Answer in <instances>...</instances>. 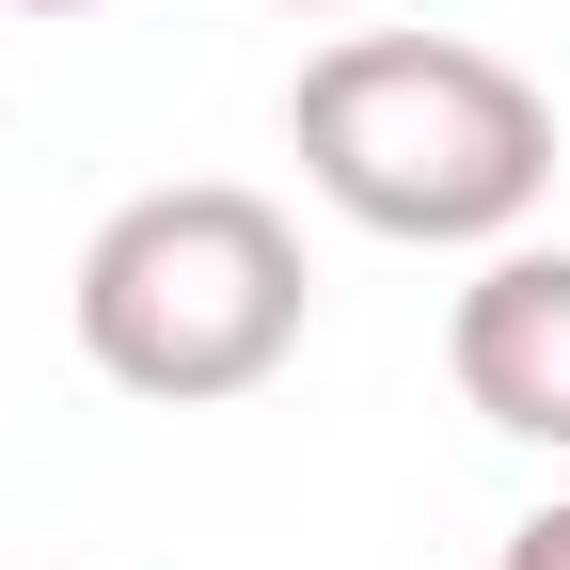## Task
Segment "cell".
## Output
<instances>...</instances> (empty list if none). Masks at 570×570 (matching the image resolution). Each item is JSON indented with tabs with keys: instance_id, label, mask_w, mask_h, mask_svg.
Wrapping results in <instances>:
<instances>
[{
	"instance_id": "cell-6",
	"label": "cell",
	"mask_w": 570,
	"mask_h": 570,
	"mask_svg": "<svg viewBox=\"0 0 570 570\" xmlns=\"http://www.w3.org/2000/svg\"><path fill=\"white\" fill-rule=\"evenodd\" d=\"M285 17H348V0H285Z\"/></svg>"
},
{
	"instance_id": "cell-1",
	"label": "cell",
	"mask_w": 570,
	"mask_h": 570,
	"mask_svg": "<svg viewBox=\"0 0 570 570\" xmlns=\"http://www.w3.org/2000/svg\"><path fill=\"white\" fill-rule=\"evenodd\" d=\"M285 142L365 238L412 254H508L554 190V96L475 32H333L285 80Z\"/></svg>"
},
{
	"instance_id": "cell-2",
	"label": "cell",
	"mask_w": 570,
	"mask_h": 570,
	"mask_svg": "<svg viewBox=\"0 0 570 570\" xmlns=\"http://www.w3.org/2000/svg\"><path fill=\"white\" fill-rule=\"evenodd\" d=\"M80 365L142 412H223L254 381H285V348L317 317V269L302 223L238 175H175V190H127L111 223L80 238Z\"/></svg>"
},
{
	"instance_id": "cell-3",
	"label": "cell",
	"mask_w": 570,
	"mask_h": 570,
	"mask_svg": "<svg viewBox=\"0 0 570 570\" xmlns=\"http://www.w3.org/2000/svg\"><path fill=\"white\" fill-rule=\"evenodd\" d=\"M444 365H460V396L508 428V444H554V460H570V254L508 238V254L460 285Z\"/></svg>"
},
{
	"instance_id": "cell-5",
	"label": "cell",
	"mask_w": 570,
	"mask_h": 570,
	"mask_svg": "<svg viewBox=\"0 0 570 570\" xmlns=\"http://www.w3.org/2000/svg\"><path fill=\"white\" fill-rule=\"evenodd\" d=\"M0 17H111V0H0Z\"/></svg>"
},
{
	"instance_id": "cell-4",
	"label": "cell",
	"mask_w": 570,
	"mask_h": 570,
	"mask_svg": "<svg viewBox=\"0 0 570 570\" xmlns=\"http://www.w3.org/2000/svg\"><path fill=\"white\" fill-rule=\"evenodd\" d=\"M491 570H570V491H554V508H523V523H508V554H491Z\"/></svg>"
}]
</instances>
